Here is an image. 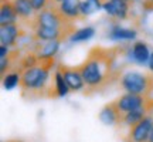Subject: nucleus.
Here are the masks:
<instances>
[{"label":"nucleus","mask_w":153,"mask_h":142,"mask_svg":"<svg viewBox=\"0 0 153 142\" xmlns=\"http://www.w3.org/2000/svg\"><path fill=\"white\" fill-rule=\"evenodd\" d=\"M122 53V47H92L85 61L78 68L85 81V94L102 91L115 78V63Z\"/></svg>","instance_id":"nucleus-1"},{"label":"nucleus","mask_w":153,"mask_h":142,"mask_svg":"<svg viewBox=\"0 0 153 142\" xmlns=\"http://www.w3.org/2000/svg\"><path fill=\"white\" fill-rule=\"evenodd\" d=\"M120 88L128 94H137L152 97L153 93V74L139 72V71H126L119 78Z\"/></svg>","instance_id":"nucleus-2"},{"label":"nucleus","mask_w":153,"mask_h":142,"mask_svg":"<svg viewBox=\"0 0 153 142\" xmlns=\"http://www.w3.org/2000/svg\"><path fill=\"white\" fill-rule=\"evenodd\" d=\"M115 104L119 108L122 114L137 111V109H146L148 112L153 111V98L146 95H137V94H123L115 99Z\"/></svg>","instance_id":"nucleus-3"},{"label":"nucleus","mask_w":153,"mask_h":142,"mask_svg":"<svg viewBox=\"0 0 153 142\" xmlns=\"http://www.w3.org/2000/svg\"><path fill=\"white\" fill-rule=\"evenodd\" d=\"M1 1H7L13 6V9L16 10L17 16H19V23H22L23 26L28 30H34V19H36V11H34L33 6L30 3V0H1Z\"/></svg>","instance_id":"nucleus-4"},{"label":"nucleus","mask_w":153,"mask_h":142,"mask_svg":"<svg viewBox=\"0 0 153 142\" xmlns=\"http://www.w3.org/2000/svg\"><path fill=\"white\" fill-rule=\"evenodd\" d=\"M153 128V118L146 115L140 122L129 128L125 142H149V137Z\"/></svg>","instance_id":"nucleus-5"},{"label":"nucleus","mask_w":153,"mask_h":142,"mask_svg":"<svg viewBox=\"0 0 153 142\" xmlns=\"http://www.w3.org/2000/svg\"><path fill=\"white\" fill-rule=\"evenodd\" d=\"M27 34V30L22 23L0 26V43L6 47H13V46H16L20 38Z\"/></svg>","instance_id":"nucleus-6"},{"label":"nucleus","mask_w":153,"mask_h":142,"mask_svg":"<svg viewBox=\"0 0 153 142\" xmlns=\"http://www.w3.org/2000/svg\"><path fill=\"white\" fill-rule=\"evenodd\" d=\"M57 70L60 71L64 80H65L67 85L71 91H81L85 87V81L81 75V71L78 68V66H67V64H60Z\"/></svg>","instance_id":"nucleus-7"},{"label":"nucleus","mask_w":153,"mask_h":142,"mask_svg":"<svg viewBox=\"0 0 153 142\" xmlns=\"http://www.w3.org/2000/svg\"><path fill=\"white\" fill-rule=\"evenodd\" d=\"M58 9L62 13V16L70 22L76 23L85 19L81 11V0H62L58 3Z\"/></svg>","instance_id":"nucleus-8"},{"label":"nucleus","mask_w":153,"mask_h":142,"mask_svg":"<svg viewBox=\"0 0 153 142\" xmlns=\"http://www.w3.org/2000/svg\"><path fill=\"white\" fill-rule=\"evenodd\" d=\"M131 1H120V0H105L102 9L106 11V14L111 17H116L119 20H125L128 19L129 14V4Z\"/></svg>","instance_id":"nucleus-9"},{"label":"nucleus","mask_w":153,"mask_h":142,"mask_svg":"<svg viewBox=\"0 0 153 142\" xmlns=\"http://www.w3.org/2000/svg\"><path fill=\"white\" fill-rule=\"evenodd\" d=\"M99 121L105 124V125H115V126H119L120 120H122V112L119 111V108L116 107L115 101L106 104L104 108L101 109L99 112Z\"/></svg>","instance_id":"nucleus-10"},{"label":"nucleus","mask_w":153,"mask_h":142,"mask_svg":"<svg viewBox=\"0 0 153 142\" xmlns=\"http://www.w3.org/2000/svg\"><path fill=\"white\" fill-rule=\"evenodd\" d=\"M60 44V41H41V40H37L33 51L37 54L38 58H51V57H55V54L58 53Z\"/></svg>","instance_id":"nucleus-11"},{"label":"nucleus","mask_w":153,"mask_h":142,"mask_svg":"<svg viewBox=\"0 0 153 142\" xmlns=\"http://www.w3.org/2000/svg\"><path fill=\"white\" fill-rule=\"evenodd\" d=\"M19 20L16 10L13 9V6L7 1H1V7H0V24L6 26V24H14Z\"/></svg>","instance_id":"nucleus-12"},{"label":"nucleus","mask_w":153,"mask_h":142,"mask_svg":"<svg viewBox=\"0 0 153 142\" xmlns=\"http://www.w3.org/2000/svg\"><path fill=\"white\" fill-rule=\"evenodd\" d=\"M150 51H149V47L146 43L143 41H136V43L132 46V55L133 58L139 63V64H146L149 63V58H150Z\"/></svg>","instance_id":"nucleus-13"},{"label":"nucleus","mask_w":153,"mask_h":142,"mask_svg":"<svg viewBox=\"0 0 153 142\" xmlns=\"http://www.w3.org/2000/svg\"><path fill=\"white\" fill-rule=\"evenodd\" d=\"M148 114L149 112L146 109H137V111L122 114V120H120L119 126H128V128H131V126L136 125L137 122H140Z\"/></svg>","instance_id":"nucleus-14"},{"label":"nucleus","mask_w":153,"mask_h":142,"mask_svg":"<svg viewBox=\"0 0 153 142\" xmlns=\"http://www.w3.org/2000/svg\"><path fill=\"white\" fill-rule=\"evenodd\" d=\"M136 30L114 26L109 31V38H112V40H132V38L136 37Z\"/></svg>","instance_id":"nucleus-15"},{"label":"nucleus","mask_w":153,"mask_h":142,"mask_svg":"<svg viewBox=\"0 0 153 142\" xmlns=\"http://www.w3.org/2000/svg\"><path fill=\"white\" fill-rule=\"evenodd\" d=\"M105 0H81V11L82 14L87 17L89 14L95 13L104 6Z\"/></svg>","instance_id":"nucleus-16"},{"label":"nucleus","mask_w":153,"mask_h":142,"mask_svg":"<svg viewBox=\"0 0 153 142\" xmlns=\"http://www.w3.org/2000/svg\"><path fill=\"white\" fill-rule=\"evenodd\" d=\"M1 82H3L4 90H13L14 87H17V85L20 84V72H19V71L7 72V74L1 78Z\"/></svg>","instance_id":"nucleus-17"},{"label":"nucleus","mask_w":153,"mask_h":142,"mask_svg":"<svg viewBox=\"0 0 153 142\" xmlns=\"http://www.w3.org/2000/svg\"><path fill=\"white\" fill-rule=\"evenodd\" d=\"M95 34V28L94 27H84V28H79L76 30L75 33L71 36V41L74 43H79V41H85V40H89L91 37H94Z\"/></svg>","instance_id":"nucleus-18"},{"label":"nucleus","mask_w":153,"mask_h":142,"mask_svg":"<svg viewBox=\"0 0 153 142\" xmlns=\"http://www.w3.org/2000/svg\"><path fill=\"white\" fill-rule=\"evenodd\" d=\"M54 82H55V87H57V93H58L60 97H64V95H67V94L71 91V90L68 88V85H67L62 74H61L58 70L54 72Z\"/></svg>","instance_id":"nucleus-19"},{"label":"nucleus","mask_w":153,"mask_h":142,"mask_svg":"<svg viewBox=\"0 0 153 142\" xmlns=\"http://www.w3.org/2000/svg\"><path fill=\"white\" fill-rule=\"evenodd\" d=\"M30 3H31V6H33L34 11L38 13V11L44 10L45 7H48L50 3H51V0H30Z\"/></svg>","instance_id":"nucleus-20"},{"label":"nucleus","mask_w":153,"mask_h":142,"mask_svg":"<svg viewBox=\"0 0 153 142\" xmlns=\"http://www.w3.org/2000/svg\"><path fill=\"white\" fill-rule=\"evenodd\" d=\"M148 64H149V68H150V71L153 72V53L150 54V58H149V63H148Z\"/></svg>","instance_id":"nucleus-21"},{"label":"nucleus","mask_w":153,"mask_h":142,"mask_svg":"<svg viewBox=\"0 0 153 142\" xmlns=\"http://www.w3.org/2000/svg\"><path fill=\"white\" fill-rule=\"evenodd\" d=\"M149 142H153V128H152V132H150V137H149Z\"/></svg>","instance_id":"nucleus-22"},{"label":"nucleus","mask_w":153,"mask_h":142,"mask_svg":"<svg viewBox=\"0 0 153 142\" xmlns=\"http://www.w3.org/2000/svg\"><path fill=\"white\" fill-rule=\"evenodd\" d=\"M53 1H54V3H60V1H62V0H51V3H53Z\"/></svg>","instance_id":"nucleus-23"},{"label":"nucleus","mask_w":153,"mask_h":142,"mask_svg":"<svg viewBox=\"0 0 153 142\" xmlns=\"http://www.w3.org/2000/svg\"><path fill=\"white\" fill-rule=\"evenodd\" d=\"M120 1H131V0H120Z\"/></svg>","instance_id":"nucleus-24"}]
</instances>
